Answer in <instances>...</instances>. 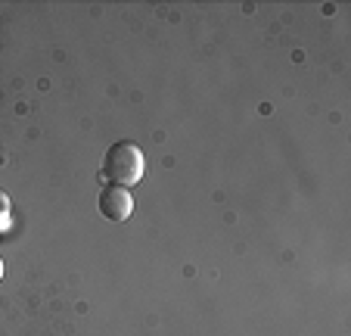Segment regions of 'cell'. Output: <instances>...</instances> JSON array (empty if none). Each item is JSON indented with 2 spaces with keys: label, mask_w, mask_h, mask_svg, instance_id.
I'll use <instances>...</instances> for the list:
<instances>
[{
  "label": "cell",
  "mask_w": 351,
  "mask_h": 336,
  "mask_svg": "<svg viewBox=\"0 0 351 336\" xmlns=\"http://www.w3.org/2000/svg\"><path fill=\"white\" fill-rule=\"evenodd\" d=\"M103 175L109 178V184L134 187L143 178V153H140V146L128 144V140L112 144L106 150V156H103Z\"/></svg>",
  "instance_id": "cell-1"
},
{
  "label": "cell",
  "mask_w": 351,
  "mask_h": 336,
  "mask_svg": "<svg viewBox=\"0 0 351 336\" xmlns=\"http://www.w3.org/2000/svg\"><path fill=\"white\" fill-rule=\"evenodd\" d=\"M99 212L109 221H128L134 212V199L128 193V187H119V184L103 187V193H99Z\"/></svg>",
  "instance_id": "cell-2"
},
{
  "label": "cell",
  "mask_w": 351,
  "mask_h": 336,
  "mask_svg": "<svg viewBox=\"0 0 351 336\" xmlns=\"http://www.w3.org/2000/svg\"><path fill=\"white\" fill-rule=\"evenodd\" d=\"M0 224H7V197H0Z\"/></svg>",
  "instance_id": "cell-3"
},
{
  "label": "cell",
  "mask_w": 351,
  "mask_h": 336,
  "mask_svg": "<svg viewBox=\"0 0 351 336\" xmlns=\"http://www.w3.org/2000/svg\"><path fill=\"white\" fill-rule=\"evenodd\" d=\"M0 277H3V262H0Z\"/></svg>",
  "instance_id": "cell-4"
}]
</instances>
